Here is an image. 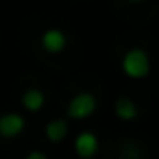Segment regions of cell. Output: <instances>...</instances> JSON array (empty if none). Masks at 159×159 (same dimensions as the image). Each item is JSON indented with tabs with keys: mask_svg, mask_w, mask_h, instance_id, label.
I'll list each match as a JSON object with an SVG mask.
<instances>
[{
	"mask_svg": "<svg viewBox=\"0 0 159 159\" xmlns=\"http://www.w3.org/2000/svg\"><path fill=\"white\" fill-rule=\"evenodd\" d=\"M74 150L81 159H89L98 152V137L92 131H83L76 139H74Z\"/></svg>",
	"mask_w": 159,
	"mask_h": 159,
	"instance_id": "obj_5",
	"label": "cell"
},
{
	"mask_svg": "<svg viewBox=\"0 0 159 159\" xmlns=\"http://www.w3.org/2000/svg\"><path fill=\"white\" fill-rule=\"evenodd\" d=\"M96 107H98L96 96L89 94V92H81V94H76L70 100V105H68V118L70 120H85V118H89L96 111Z\"/></svg>",
	"mask_w": 159,
	"mask_h": 159,
	"instance_id": "obj_2",
	"label": "cell"
},
{
	"mask_svg": "<svg viewBox=\"0 0 159 159\" xmlns=\"http://www.w3.org/2000/svg\"><path fill=\"white\" fill-rule=\"evenodd\" d=\"M26 159H48L44 152H39V150H33V152H29L26 155Z\"/></svg>",
	"mask_w": 159,
	"mask_h": 159,
	"instance_id": "obj_9",
	"label": "cell"
},
{
	"mask_svg": "<svg viewBox=\"0 0 159 159\" xmlns=\"http://www.w3.org/2000/svg\"><path fill=\"white\" fill-rule=\"evenodd\" d=\"M122 72L129 79H144L150 72V57L142 48H131L122 57Z\"/></svg>",
	"mask_w": 159,
	"mask_h": 159,
	"instance_id": "obj_1",
	"label": "cell"
},
{
	"mask_svg": "<svg viewBox=\"0 0 159 159\" xmlns=\"http://www.w3.org/2000/svg\"><path fill=\"white\" fill-rule=\"evenodd\" d=\"M116 116H118L120 120H124V122L135 120V118H137V107H135V102H133L129 96H120V98L116 100Z\"/></svg>",
	"mask_w": 159,
	"mask_h": 159,
	"instance_id": "obj_7",
	"label": "cell"
},
{
	"mask_svg": "<svg viewBox=\"0 0 159 159\" xmlns=\"http://www.w3.org/2000/svg\"><path fill=\"white\" fill-rule=\"evenodd\" d=\"M68 46V37L61 29H46L42 33V48L50 55H59Z\"/></svg>",
	"mask_w": 159,
	"mask_h": 159,
	"instance_id": "obj_4",
	"label": "cell"
},
{
	"mask_svg": "<svg viewBox=\"0 0 159 159\" xmlns=\"http://www.w3.org/2000/svg\"><path fill=\"white\" fill-rule=\"evenodd\" d=\"M44 102H46V96H44V92L37 89V87L26 89V92L22 94V107H24L26 111H31V113L39 111V109L44 107Z\"/></svg>",
	"mask_w": 159,
	"mask_h": 159,
	"instance_id": "obj_6",
	"label": "cell"
},
{
	"mask_svg": "<svg viewBox=\"0 0 159 159\" xmlns=\"http://www.w3.org/2000/svg\"><path fill=\"white\" fill-rule=\"evenodd\" d=\"M68 129H70L68 120H52V122L46 126V137H48L50 142H63L66 135H68Z\"/></svg>",
	"mask_w": 159,
	"mask_h": 159,
	"instance_id": "obj_8",
	"label": "cell"
},
{
	"mask_svg": "<svg viewBox=\"0 0 159 159\" xmlns=\"http://www.w3.org/2000/svg\"><path fill=\"white\" fill-rule=\"evenodd\" d=\"M26 126V120L24 116L11 111V113H5V116H0V135L7 137V139H13L18 137Z\"/></svg>",
	"mask_w": 159,
	"mask_h": 159,
	"instance_id": "obj_3",
	"label": "cell"
},
{
	"mask_svg": "<svg viewBox=\"0 0 159 159\" xmlns=\"http://www.w3.org/2000/svg\"><path fill=\"white\" fill-rule=\"evenodd\" d=\"M126 2H144V0H126Z\"/></svg>",
	"mask_w": 159,
	"mask_h": 159,
	"instance_id": "obj_10",
	"label": "cell"
}]
</instances>
